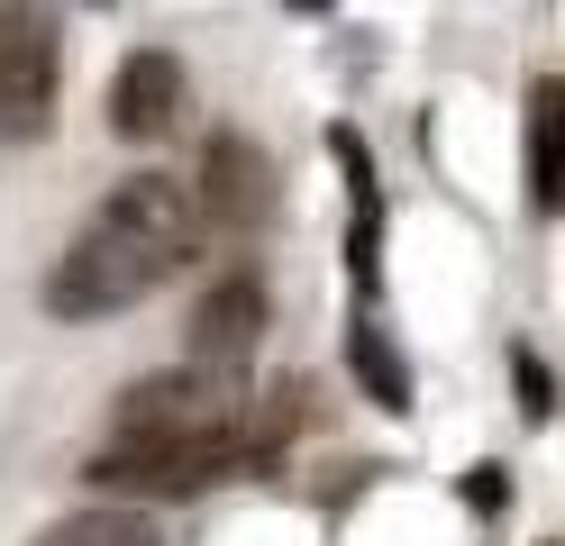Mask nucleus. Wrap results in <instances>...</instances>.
<instances>
[{"mask_svg": "<svg viewBox=\"0 0 565 546\" xmlns=\"http://www.w3.org/2000/svg\"><path fill=\"white\" fill-rule=\"evenodd\" d=\"M173 119H183V55L137 46V55L110 73V128H119L128 146H156Z\"/></svg>", "mask_w": 565, "mask_h": 546, "instance_id": "7", "label": "nucleus"}, {"mask_svg": "<svg viewBox=\"0 0 565 546\" xmlns=\"http://www.w3.org/2000/svg\"><path fill=\"white\" fill-rule=\"evenodd\" d=\"M237 464H256V447H128V437H110L92 464H83V483H100L110 501H192L210 483H228Z\"/></svg>", "mask_w": 565, "mask_h": 546, "instance_id": "3", "label": "nucleus"}, {"mask_svg": "<svg viewBox=\"0 0 565 546\" xmlns=\"http://www.w3.org/2000/svg\"><path fill=\"white\" fill-rule=\"evenodd\" d=\"M511 383H520V419H556V374L529 346H511Z\"/></svg>", "mask_w": 565, "mask_h": 546, "instance_id": "11", "label": "nucleus"}, {"mask_svg": "<svg viewBox=\"0 0 565 546\" xmlns=\"http://www.w3.org/2000/svg\"><path fill=\"white\" fill-rule=\"evenodd\" d=\"M529 210L539 218L565 210V83L556 73L529 83Z\"/></svg>", "mask_w": 565, "mask_h": 546, "instance_id": "8", "label": "nucleus"}, {"mask_svg": "<svg viewBox=\"0 0 565 546\" xmlns=\"http://www.w3.org/2000/svg\"><path fill=\"white\" fill-rule=\"evenodd\" d=\"M466 501H475L483 520H492V510L511 501V483H502V464H475V473H466Z\"/></svg>", "mask_w": 565, "mask_h": 546, "instance_id": "12", "label": "nucleus"}, {"mask_svg": "<svg viewBox=\"0 0 565 546\" xmlns=\"http://www.w3.org/2000/svg\"><path fill=\"white\" fill-rule=\"evenodd\" d=\"M46 546H164L137 510H83V520H64V528H46Z\"/></svg>", "mask_w": 565, "mask_h": 546, "instance_id": "10", "label": "nucleus"}, {"mask_svg": "<svg viewBox=\"0 0 565 546\" xmlns=\"http://www.w3.org/2000/svg\"><path fill=\"white\" fill-rule=\"evenodd\" d=\"M55 73L64 36L46 10H0V137H46L55 128Z\"/></svg>", "mask_w": 565, "mask_h": 546, "instance_id": "4", "label": "nucleus"}, {"mask_svg": "<svg viewBox=\"0 0 565 546\" xmlns=\"http://www.w3.org/2000/svg\"><path fill=\"white\" fill-rule=\"evenodd\" d=\"M192 210H201V228H256V218L274 210V164H265L237 128H220V137L201 146Z\"/></svg>", "mask_w": 565, "mask_h": 546, "instance_id": "5", "label": "nucleus"}, {"mask_svg": "<svg viewBox=\"0 0 565 546\" xmlns=\"http://www.w3.org/2000/svg\"><path fill=\"white\" fill-rule=\"evenodd\" d=\"M192 246H201L192 182H173V173H128V182H110V201L74 228V246L55 255L46 310H55V319L137 310L156 282H173V274L192 265Z\"/></svg>", "mask_w": 565, "mask_h": 546, "instance_id": "1", "label": "nucleus"}, {"mask_svg": "<svg viewBox=\"0 0 565 546\" xmlns=\"http://www.w3.org/2000/svg\"><path fill=\"white\" fill-rule=\"evenodd\" d=\"M547 546H556V537H547Z\"/></svg>", "mask_w": 565, "mask_h": 546, "instance_id": "13", "label": "nucleus"}, {"mask_svg": "<svg viewBox=\"0 0 565 546\" xmlns=\"http://www.w3.org/2000/svg\"><path fill=\"white\" fill-rule=\"evenodd\" d=\"M347 364H356V383H365V400H374V410H411V364H402V346L383 338L374 319H356V328H347Z\"/></svg>", "mask_w": 565, "mask_h": 546, "instance_id": "9", "label": "nucleus"}, {"mask_svg": "<svg viewBox=\"0 0 565 546\" xmlns=\"http://www.w3.org/2000/svg\"><path fill=\"white\" fill-rule=\"evenodd\" d=\"M256 338H265V282L256 274H220L201 291V310H192V364L237 374V364L256 355Z\"/></svg>", "mask_w": 565, "mask_h": 546, "instance_id": "6", "label": "nucleus"}, {"mask_svg": "<svg viewBox=\"0 0 565 546\" xmlns=\"http://www.w3.org/2000/svg\"><path fill=\"white\" fill-rule=\"evenodd\" d=\"M119 437L128 447H237L246 437V383L210 364H164L119 392Z\"/></svg>", "mask_w": 565, "mask_h": 546, "instance_id": "2", "label": "nucleus"}]
</instances>
